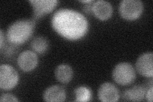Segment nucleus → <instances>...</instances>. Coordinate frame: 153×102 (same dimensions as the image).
Here are the masks:
<instances>
[{"instance_id": "obj_19", "label": "nucleus", "mask_w": 153, "mask_h": 102, "mask_svg": "<svg viewBox=\"0 0 153 102\" xmlns=\"http://www.w3.org/2000/svg\"><path fill=\"white\" fill-rule=\"evenodd\" d=\"M80 2H82V3H92V2H93V1H91V0H87V1H80Z\"/></svg>"}, {"instance_id": "obj_7", "label": "nucleus", "mask_w": 153, "mask_h": 102, "mask_svg": "<svg viewBox=\"0 0 153 102\" xmlns=\"http://www.w3.org/2000/svg\"><path fill=\"white\" fill-rule=\"evenodd\" d=\"M153 54L147 52L142 54L136 62V68L139 74L143 76L152 77L153 75Z\"/></svg>"}, {"instance_id": "obj_6", "label": "nucleus", "mask_w": 153, "mask_h": 102, "mask_svg": "<svg viewBox=\"0 0 153 102\" xmlns=\"http://www.w3.org/2000/svg\"><path fill=\"white\" fill-rule=\"evenodd\" d=\"M58 1L57 0H31L33 15L35 18H39L52 12L57 6Z\"/></svg>"}, {"instance_id": "obj_16", "label": "nucleus", "mask_w": 153, "mask_h": 102, "mask_svg": "<svg viewBox=\"0 0 153 102\" xmlns=\"http://www.w3.org/2000/svg\"><path fill=\"white\" fill-rule=\"evenodd\" d=\"M0 101H19L18 99H17L15 96L12 94H3L0 97Z\"/></svg>"}, {"instance_id": "obj_3", "label": "nucleus", "mask_w": 153, "mask_h": 102, "mask_svg": "<svg viewBox=\"0 0 153 102\" xmlns=\"http://www.w3.org/2000/svg\"><path fill=\"white\" fill-rule=\"evenodd\" d=\"M113 79L117 84L125 86L131 84L136 78V73L133 66L128 63H119L112 71Z\"/></svg>"}, {"instance_id": "obj_17", "label": "nucleus", "mask_w": 153, "mask_h": 102, "mask_svg": "<svg viewBox=\"0 0 153 102\" xmlns=\"http://www.w3.org/2000/svg\"><path fill=\"white\" fill-rule=\"evenodd\" d=\"M152 93H153V87L152 86H151V87H150L149 89H148L147 91H146V98L147 100V101L152 102Z\"/></svg>"}, {"instance_id": "obj_18", "label": "nucleus", "mask_w": 153, "mask_h": 102, "mask_svg": "<svg viewBox=\"0 0 153 102\" xmlns=\"http://www.w3.org/2000/svg\"><path fill=\"white\" fill-rule=\"evenodd\" d=\"M3 42H4V34L3 30L0 31V48L1 49L3 48Z\"/></svg>"}, {"instance_id": "obj_11", "label": "nucleus", "mask_w": 153, "mask_h": 102, "mask_svg": "<svg viewBox=\"0 0 153 102\" xmlns=\"http://www.w3.org/2000/svg\"><path fill=\"white\" fill-rule=\"evenodd\" d=\"M43 98L45 101L49 102L64 101L66 98V92L63 87L54 85L45 91Z\"/></svg>"}, {"instance_id": "obj_4", "label": "nucleus", "mask_w": 153, "mask_h": 102, "mask_svg": "<svg viewBox=\"0 0 153 102\" xmlns=\"http://www.w3.org/2000/svg\"><path fill=\"white\" fill-rule=\"evenodd\" d=\"M119 12L126 20H135L143 12V3L140 0H123L119 4Z\"/></svg>"}, {"instance_id": "obj_9", "label": "nucleus", "mask_w": 153, "mask_h": 102, "mask_svg": "<svg viewBox=\"0 0 153 102\" xmlns=\"http://www.w3.org/2000/svg\"><path fill=\"white\" fill-rule=\"evenodd\" d=\"M98 98L103 102H115L119 100V93L117 87L110 82H105L100 87Z\"/></svg>"}, {"instance_id": "obj_10", "label": "nucleus", "mask_w": 153, "mask_h": 102, "mask_svg": "<svg viewBox=\"0 0 153 102\" xmlns=\"http://www.w3.org/2000/svg\"><path fill=\"white\" fill-rule=\"evenodd\" d=\"M112 7L111 4L104 0L95 1L93 4L92 12L94 16L100 20H107L112 16Z\"/></svg>"}, {"instance_id": "obj_5", "label": "nucleus", "mask_w": 153, "mask_h": 102, "mask_svg": "<svg viewBox=\"0 0 153 102\" xmlns=\"http://www.w3.org/2000/svg\"><path fill=\"white\" fill-rule=\"evenodd\" d=\"M19 75L13 67L7 64L0 66V87L9 90L15 87L18 83Z\"/></svg>"}, {"instance_id": "obj_2", "label": "nucleus", "mask_w": 153, "mask_h": 102, "mask_svg": "<svg viewBox=\"0 0 153 102\" xmlns=\"http://www.w3.org/2000/svg\"><path fill=\"white\" fill-rule=\"evenodd\" d=\"M35 26V21L33 19H24L14 22L7 30V39L12 44H22L31 37Z\"/></svg>"}, {"instance_id": "obj_15", "label": "nucleus", "mask_w": 153, "mask_h": 102, "mask_svg": "<svg viewBox=\"0 0 153 102\" xmlns=\"http://www.w3.org/2000/svg\"><path fill=\"white\" fill-rule=\"evenodd\" d=\"M75 101H89L91 98V91L85 86H80L74 91Z\"/></svg>"}, {"instance_id": "obj_1", "label": "nucleus", "mask_w": 153, "mask_h": 102, "mask_svg": "<svg viewBox=\"0 0 153 102\" xmlns=\"http://www.w3.org/2000/svg\"><path fill=\"white\" fill-rule=\"evenodd\" d=\"M52 26L66 39L75 40L83 37L88 30V21L82 13L70 8H60L52 16Z\"/></svg>"}, {"instance_id": "obj_14", "label": "nucleus", "mask_w": 153, "mask_h": 102, "mask_svg": "<svg viewBox=\"0 0 153 102\" xmlns=\"http://www.w3.org/2000/svg\"><path fill=\"white\" fill-rule=\"evenodd\" d=\"M31 46L37 53L43 54L45 52L49 47V42L44 36H37L33 40Z\"/></svg>"}, {"instance_id": "obj_8", "label": "nucleus", "mask_w": 153, "mask_h": 102, "mask_svg": "<svg viewBox=\"0 0 153 102\" xmlns=\"http://www.w3.org/2000/svg\"><path fill=\"white\" fill-rule=\"evenodd\" d=\"M38 57L36 53L31 51H24L17 58V64L24 71H30L38 65Z\"/></svg>"}, {"instance_id": "obj_12", "label": "nucleus", "mask_w": 153, "mask_h": 102, "mask_svg": "<svg viewBox=\"0 0 153 102\" xmlns=\"http://www.w3.org/2000/svg\"><path fill=\"white\" fill-rule=\"evenodd\" d=\"M146 89L142 86H135L132 88L126 90L123 94L124 101H140L145 98Z\"/></svg>"}, {"instance_id": "obj_13", "label": "nucleus", "mask_w": 153, "mask_h": 102, "mask_svg": "<svg viewBox=\"0 0 153 102\" xmlns=\"http://www.w3.org/2000/svg\"><path fill=\"white\" fill-rule=\"evenodd\" d=\"M73 75V70L68 65H60L55 70L56 78L57 80L63 84L68 83L72 79Z\"/></svg>"}]
</instances>
